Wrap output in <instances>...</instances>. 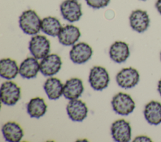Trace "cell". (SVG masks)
I'll list each match as a JSON object with an SVG mask.
<instances>
[{"label": "cell", "instance_id": "obj_25", "mask_svg": "<svg viewBox=\"0 0 161 142\" xmlns=\"http://www.w3.org/2000/svg\"><path fill=\"white\" fill-rule=\"evenodd\" d=\"M155 8L158 12L161 14V0H157L155 3Z\"/></svg>", "mask_w": 161, "mask_h": 142}, {"label": "cell", "instance_id": "obj_5", "mask_svg": "<svg viewBox=\"0 0 161 142\" xmlns=\"http://www.w3.org/2000/svg\"><path fill=\"white\" fill-rule=\"evenodd\" d=\"M21 96L20 88L12 81L3 83L1 87V100L6 105H14Z\"/></svg>", "mask_w": 161, "mask_h": 142}, {"label": "cell", "instance_id": "obj_6", "mask_svg": "<svg viewBox=\"0 0 161 142\" xmlns=\"http://www.w3.org/2000/svg\"><path fill=\"white\" fill-rule=\"evenodd\" d=\"M60 9L64 19L70 23L79 21L82 14L81 5L75 0H65L60 4Z\"/></svg>", "mask_w": 161, "mask_h": 142}, {"label": "cell", "instance_id": "obj_12", "mask_svg": "<svg viewBox=\"0 0 161 142\" xmlns=\"http://www.w3.org/2000/svg\"><path fill=\"white\" fill-rule=\"evenodd\" d=\"M67 112L69 118L74 121H82L87 115L88 109L86 104L80 99L70 100L67 105Z\"/></svg>", "mask_w": 161, "mask_h": 142}, {"label": "cell", "instance_id": "obj_18", "mask_svg": "<svg viewBox=\"0 0 161 142\" xmlns=\"http://www.w3.org/2000/svg\"><path fill=\"white\" fill-rule=\"evenodd\" d=\"M2 132L5 139L9 142H19L23 136L21 127L13 121L5 123L2 127Z\"/></svg>", "mask_w": 161, "mask_h": 142}, {"label": "cell", "instance_id": "obj_22", "mask_svg": "<svg viewBox=\"0 0 161 142\" xmlns=\"http://www.w3.org/2000/svg\"><path fill=\"white\" fill-rule=\"evenodd\" d=\"M62 25L59 20L52 16H48L42 20L41 30L47 35L55 37L58 35Z\"/></svg>", "mask_w": 161, "mask_h": 142}, {"label": "cell", "instance_id": "obj_28", "mask_svg": "<svg viewBox=\"0 0 161 142\" xmlns=\"http://www.w3.org/2000/svg\"><path fill=\"white\" fill-rule=\"evenodd\" d=\"M141 1H147V0H141Z\"/></svg>", "mask_w": 161, "mask_h": 142}, {"label": "cell", "instance_id": "obj_7", "mask_svg": "<svg viewBox=\"0 0 161 142\" xmlns=\"http://www.w3.org/2000/svg\"><path fill=\"white\" fill-rule=\"evenodd\" d=\"M140 79L138 71L133 68L122 69L116 76L117 84L121 88L129 89L136 86Z\"/></svg>", "mask_w": 161, "mask_h": 142}, {"label": "cell", "instance_id": "obj_1", "mask_svg": "<svg viewBox=\"0 0 161 142\" xmlns=\"http://www.w3.org/2000/svg\"><path fill=\"white\" fill-rule=\"evenodd\" d=\"M42 20L36 13L28 9L22 13L19 16V24L21 30L27 34L35 35L41 29Z\"/></svg>", "mask_w": 161, "mask_h": 142}, {"label": "cell", "instance_id": "obj_11", "mask_svg": "<svg viewBox=\"0 0 161 142\" xmlns=\"http://www.w3.org/2000/svg\"><path fill=\"white\" fill-rule=\"evenodd\" d=\"M131 28L138 33L145 31L149 26L150 18L147 11L136 9L133 11L129 17Z\"/></svg>", "mask_w": 161, "mask_h": 142}, {"label": "cell", "instance_id": "obj_24", "mask_svg": "<svg viewBox=\"0 0 161 142\" xmlns=\"http://www.w3.org/2000/svg\"><path fill=\"white\" fill-rule=\"evenodd\" d=\"M134 142L135 141H152L151 139L146 136H138L135 138L133 140Z\"/></svg>", "mask_w": 161, "mask_h": 142}, {"label": "cell", "instance_id": "obj_19", "mask_svg": "<svg viewBox=\"0 0 161 142\" xmlns=\"http://www.w3.org/2000/svg\"><path fill=\"white\" fill-rule=\"evenodd\" d=\"M43 88L50 99H57L63 94L64 85L57 78H50L47 79L44 83Z\"/></svg>", "mask_w": 161, "mask_h": 142}, {"label": "cell", "instance_id": "obj_2", "mask_svg": "<svg viewBox=\"0 0 161 142\" xmlns=\"http://www.w3.org/2000/svg\"><path fill=\"white\" fill-rule=\"evenodd\" d=\"M111 105L113 110L121 115H128L135 108V103L131 97L124 93L114 95L111 101Z\"/></svg>", "mask_w": 161, "mask_h": 142}, {"label": "cell", "instance_id": "obj_13", "mask_svg": "<svg viewBox=\"0 0 161 142\" xmlns=\"http://www.w3.org/2000/svg\"><path fill=\"white\" fill-rule=\"evenodd\" d=\"M59 42L65 46L74 45L79 39L80 32L79 29L72 24L62 27L57 36Z\"/></svg>", "mask_w": 161, "mask_h": 142}, {"label": "cell", "instance_id": "obj_3", "mask_svg": "<svg viewBox=\"0 0 161 142\" xmlns=\"http://www.w3.org/2000/svg\"><path fill=\"white\" fill-rule=\"evenodd\" d=\"M50 49L49 40L42 35L33 36L29 43V50L32 56L37 59L44 58L47 56Z\"/></svg>", "mask_w": 161, "mask_h": 142}, {"label": "cell", "instance_id": "obj_9", "mask_svg": "<svg viewBox=\"0 0 161 142\" xmlns=\"http://www.w3.org/2000/svg\"><path fill=\"white\" fill-rule=\"evenodd\" d=\"M61 66L60 57L56 54H50L42 59L40 64V71L44 76H50L57 74Z\"/></svg>", "mask_w": 161, "mask_h": 142}, {"label": "cell", "instance_id": "obj_21", "mask_svg": "<svg viewBox=\"0 0 161 142\" xmlns=\"http://www.w3.org/2000/svg\"><path fill=\"white\" fill-rule=\"evenodd\" d=\"M47 106L43 98L37 97L30 99L27 104V112L31 118H39L47 111Z\"/></svg>", "mask_w": 161, "mask_h": 142}, {"label": "cell", "instance_id": "obj_14", "mask_svg": "<svg viewBox=\"0 0 161 142\" xmlns=\"http://www.w3.org/2000/svg\"><path fill=\"white\" fill-rule=\"evenodd\" d=\"M83 91L82 81L79 78H71L64 85L63 94L66 99L72 100L80 97Z\"/></svg>", "mask_w": 161, "mask_h": 142}, {"label": "cell", "instance_id": "obj_27", "mask_svg": "<svg viewBox=\"0 0 161 142\" xmlns=\"http://www.w3.org/2000/svg\"><path fill=\"white\" fill-rule=\"evenodd\" d=\"M160 59H161V53H160Z\"/></svg>", "mask_w": 161, "mask_h": 142}, {"label": "cell", "instance_id": "obj_15", "mask_svg": "<svg viewBox=\"0 0 161 142\" xmlns=\"http://www.w3.org/2000/svg\"><path fill=\"white\" fill-rule=\"evenodd\" d=\"M144 116L150 124L158 125L161 123V103L151 101L147 103L144 109Z\"/></svg>", "mask_w": 161, "mask_h": 142}, {"label": "cell", "instance_id": "obj_10", "mask_svg": "<svg viewBox=\"0 0 161 142\" xmlns=\"http://www.w3.org/2000/svg\"><path fill=\"white\" fill-rule=\"evenodd\" d=\"M92 54L91 47L86 43L74 45L70 51V58L75 64H83L88 61Z\"/></svg>", "mask_w": 161, "mask_h": 142}, {"label": "cell", "instance_id": "obj_8", "mask_svg": "<svg viewBox=\"0 0 161 142\" xmlns=\"http://www.w3.org/2000/svg\"><path fill=\"white\" fill-rule=\"evenodd\" d=\"M111 136L118 142H128L131 139V129L130 123L125 119H118L113 123Z\"/></svg>", "mask_w": 161, "mask_h": 142}, {"label": "cell", "instance_id": "obj_4", "mask_svg": "<svg viewBox=\"0 0 161 142\" xmlns=\"http://www.w3.org/2000/svg\"><path fill=\"white\" fill-rule=\"evenodd\" d=\"M89 81L91 86L95 90L105 89L109 82V76L106 69L101 66H94L90 71Z\"/></svg>", "mask_w": 161, "mask_h": 142}, {"label": "cell", "instance_id": "obj_17", "mask_svg": "<svg viewBox=\"0 0 161 142\" xmlns=\"http://www.w3.org/2000/svg\"><path fill=\"white\" fill-rule=\"evenodd\" d=\"M40 70V64L35 58H27L21 64L19 68V73L26 79L35 78Z\"/></svg>", "mask_w": 161, "mask_h": 142}, {"label": "cell", "instance_id": "obj_23", "mask_svg": "<svg viewBox=\"0 0 161 142\" xmlns=\"http://www.w3.org/2000/svg\"><path fill=\"white\" fill-rule=\"evenodd\" d=\"M111 0H86L87 4L94 9H100L108 5Z\"/></svg>", "mask_w": 161, "mask_h": 142}, {"label": "cell", "instance_id": "obj_26", "mask_svg": "<svg viewBox=\"0 0 161 142\" xmlns=\"http://www.w3.org/2000/svg\"><path fill=\"white\" fill-rule=\"evenodd\" d=\"M158 91L161 96V79L159 80L158 83Z\"/></svg>", "mask_w": 161, "mask_h": 142}, {"label": "cell", "instance_id": "obj_16", "mask_svg": "<svg viewBox=\"0 0 161 142\" xmlns=\"http://www.w3.org/2000/svg\"><path fill=\"white\" fill-rule=\"evenodd\" d=\"M109 53L112 60L118 63L125 62L130 56L128 45L123 41L114 42L111 46Z\"/></svg>", "mask_w": 161, "mask_h": 142}, {"label": "cell", "instance_id": "obj_29", "mask_svg": "<svg viewBox=\"0 0 161 142\" xmlns=\"http://www.w3.org/2000/svg\"><path fill=\"white\" fill-rule=\"evenodd\" d=\"M75 1H77V0H75Z\"/></svg>", "mask_w": 161, "mask_h": 142}, {"label": "cell", "instance_id": "obj_20", "mask_svg": "<svg viewBox=\"0 0 161 142\" xmlns=\"http://www.w3.org/2000/svg\"><path fill=\"white\" fill-rule=\"evenodd\" d=\"M19 72V68L14 60L10 58L2 59L0 61V75L6 79H14Z\"/></svg>", "mask_w": 161, "mask_h": 142}]
</instances>
